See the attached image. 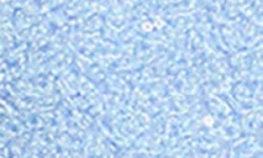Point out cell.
I'll return each mask as SVG.
<instances>
[{
    "mask_svg": "<svg viewBox=\"0 0 263 158\" xmlns=\"http://www.w3.org/2000/svg\"><path fill=\"white\" fill-rule=\"evenodd\" d=\"M143 29H151V24H143Z\"/></svg>",
    "mask_w": 263,
    "mask_h": 158,
    "instance_id": "2",
    "label": "cell"
},
{
    "mask_svg": "<svg viewBox=\"0 0 263 158\" xmlns=\"http://www.w3.org/2000/svg\"><path fill=\"white\" fill-rule=\"evenodd\" d=\"M204 123L208 124V125H212V124H213V119H212L210 116H207V117L204 119Z\"/></svg>",
    "mask_w": 263,
    "mask_h": 158,
    "instance_id": "1",
    "label": "cell"
}]
</instances>
